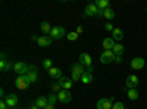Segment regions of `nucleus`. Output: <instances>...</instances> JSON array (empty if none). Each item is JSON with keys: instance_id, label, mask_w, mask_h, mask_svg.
Listing matches in <instances>:
<instances>
[{"instance_id": "nucleus-1", "label": "nucleus", "mask_w": 147, "mask_h": 109, "mask_svg": "<svg viewBox=\"0 0 147 109\" xmlns=\"http://www.w3.org/2000/svg\"><path fill=\"white\" fill-rule=\"evenodd\" d=\"M15 86H16V89H19V90H25L27 87H30L31 83H30V80H28V75H27V74H25V75H18V78H16V81H15Z\"/></svg>"}, {"instance_id": "nucleus-2", "label": "nucleus", "mask_w": 147, "mask_h": 109, "mask_svg": "<svg viewBox=\"0 0 147 109\" xmlns=\"http://www.w3.org/2000/svg\"><path fill=\"white\" fill-rule=\"evenodd\" d=\"M13 65L15 64H12V60L7 59L5 53H2V60H0V69H2V72H7L10 69H13Z\"/></svg>"}, {"instance_id": "nucleus-3", "label": "nucleus", "mask_w": 147, "mask_h": 109, "mask_svg": "<svg viewBox=\"0 0 147 109\" xmlns=\"http://www.w3.org/2000/svg\"><path fill=\"white\" fill-rule=\"evenodd\" d=\"M66 32H65V28L63 27H53L52 31H50V37L52 40H60L62 37H65Z\"/></svg>"}, {"instance_id": "nucleus-4", "label": "nucleus", "mask_w": 147, "mask_h": 109, "mask_svg": "<svg viewBox=\"0 0 147 109\" xmlns=\"http://www.w3.org/2000/svg\"><path fill=\"white\" fill-rule=\"evenodd\" d=\"M115 60V53L112 50H103V53L100 55V62L102 64H110Z\"/></svg>"}, {"instance_id": "nucleus-5", "label": "nucleus", "mask_w": 147, "mask_h": 109, "mask_svg": "<svg viewBox=\"0 0 147 109\" xmlns=\"http://www.w3.org/2000/svg\"><path fill=\"white\" fill-rule=\"evenodd\" d=\"M28 69H30V66L25 62H15V65H13V71L18 75H25L28 72Z\"/></svg>"}, {"instance_id": "nucleus-6", "label": "nucleus", "mask_w": 147, "mask_h": 109, "mask_svg": "<svg viewBox=\"0 0 147 109\" xmlns=\"http://www.w3.org/2000/svg\"><path fill=\"white\" fill-rule=\"evenodd\" d=\"M138 77L137 75H134V74H131V75H128L127 77V83H125V87H127V90H129V89H137L138 87Z\"/></svg>"}, {"instance_id": "nucleus-7", "label": "nucleus", "mask_w": 147, "mask_h": 109, "mask_svg": "<svg viewBox=\"0 0 147 109\" xmlns=\"http://www.w3.org/2000/svg\"><path fill=\"white\" fill-rule=\"evenodd\" d=\"M57 99H59V102H62V103H69L72 100V94H71L69 90H60L57 93Z\"/></svg>"}, {"instance_id": "nucleus-8", "label": "nucleus", "mask_w": 147, "mask_h": 109, "mask_svg": "<svg viewBox=\"0 0 147 109\" xmlns=\"http://www.w3.org/2000/svg\"><path fill=\"white\" fill-rule=\"evenodd\" d=\"M97 12H99V7L96 6V3H88L84 9V15L85 16H96Z\"/></svg>"}, {"instance_id": "nucleus-9", "label": "nucleus", "mask_w": 147, "mask_h": 109, "mask_svg": "<svg viewBox=\"0 0 147 109\" xmlns=\"http://www.w3.org/2000/svg\"><path fill=\"white\" fill-rule=\"evenodd\" d=\"M146 66V60L143 58H134L131 60V68L132 69H136V71H140Z\"/></svg>"}, {"instance_id": "nucleus-10", "label": "nucleus", "mask_w": 147, "mask_h": 109, "mask_svg": "<svg viewBox=\"0 0 147 109\" xmlns=\"http://www.w3.org/2000/svg\"><path fill=\"white\" fill-rule=\"evenodd\" d=\"M97 109H112L113 103H112V99H109V97H103L100 99L99 102H97Z\"/></svg>"}, {"instance_id": "nucleus-11", "label": "nucleus", "mask_w": 147, "mask_h": 109, "mask_svg": "<svg viewBox=\"0 0 147 109\" xmlns=\"http://www.w3.org/2000/svg\"><path fill=\"white\" fill-rule=\"evenodd\" d=\"M5 102H6L7 108H15V106L18 105L19 99H18V96H16V94H12V93H10V94H7V96H6Z\"/></svg>"}, {"instance_id": "nucleus-12", "label": "nucleus", "mask_w": 147, "mask_h": 109, "mask_svg": "<svg viewBox=\"0 0 147 109\" xmlns=\"http://www.w3.org/2000/svg\"><path fill=\"white\" fill-rule=\"evenodd\" d=\"M27 75H28V80H30L31 84L37 81V78H38V74H37V66H35V65H31V66H30Z\"/></svg>"}, {"instance_id": "nucleus-13", "label": "nucleus", "mask_w": 147, "mask_h": 109, "mask_svg": "<svg viewBox=\"0 0 147 109\" xmlns=\"http://www.w3.org/2000/svg\"><path fill=\"white\" fill-rule=\"evenodd\" d=\"M91 56L88 55V53H80V64L82 65V66H91Z\"/></svg>"}, {"instance_id": "nucleus-14", "label": "nucleus", "mask_w": 147, "mask_h": 109, "mask_svg": "<svg viewBox=\"0 0 147 109\" xmlns=\"http://www.w3.org/2000/svg\"><path fill=\"white\" fill-rule=\"evenodd\" d=\"M37 44L40 47H49L52 44V37L50 35H41V37H38V40H37Z\"/></svg>"}, {"instance_id": "nucleus-15", "label": "nucleus", "mask_w": 147, "mask_h": 109, "mask_svg": "<svg viewBox=\"0 0 147 109\" xmlns=\"http://www.w3.org/2000/svg\"><path fill=\"white\" fill-rule=\"evenodd\" d=\"M71 72H72V75H82L84 72H85V69H84V66H82L80 62H77V64L72 65Z\"/></svg>"}, {"instance_id": "nucleus-16", "label": "nucleus", "mask_w": 147, "mask_h": 109, "mask_svg": "<svg viewBox=\"0 0 147 109\" xmlns=\"http://www.w3.org/2000/svg\"><path fill=\"white\" fill-rule=\"evenodd\" d=\"M115 40L112 39V37H106V39H103V49L105 50H112L113 47H115Z\"/></svg>"}, {"instance_id": "nucleus-17", "label": "nucleus", "mask_w": 147, "mask_h": 109, "mask_svg": "<svg viewBox=\"0 0 147 109\" xmlns=\"http://www.w3.org/2000/svg\"><path fill=\"white\" fill-rule=\"evenodd\" d=\"M59 84H60V87H62V90H71V87H72V80L62 77V78L59 80Z\"/></svg>"}, {"instance_id": "nucleus-18", "label": "nucleus", "mask_w": 147, "mask_h": 109, "mask_svg": "<svg viewBox=\"0 0 147 109\" xmlns=\"http://www.w3.org/2000/svg\"><path fill=\"white\" fill-rule=\"evenodd\" d=\"M81 83H82V84H90V83H93V72H90V71L85 69V72L81 75Z\"/></svg>"}, {"instance_id": "nucleus-19", "label": "nucleus", "mask_w": 147, "mask_h": 109, "mask_svg": "<svg viewBox=\"0 0 147 109\" xmlns=\"http://www.w3.org/2000/svg\"><path fill=\"white\" fill-rule=\"evenodd\" d=\"M47 103H49V97H46V96H38V97L35 99V105L40 109H44Z\"/></svg>"}, {"instance_id": "nucleus-20", "label": "nucleus", "mask_w": 147, "mask_h": 109, "mask_svg": "<svg viewBox=\"0 0 147 109\" xmlns=\"http://www.w3.org/2000/svg\"><path fill=\"white\" fill-rule=\"evenodd\" d=\"M49 75H50L52 78H57V80H60L62 78V71H60L59 68H52V69H49Z\"/></svg>"}, {"instance_id": "nucleus-21", "label": "nucleus", "mask_w": 147, "mask_h": 109, "mask_svg": "<svg viewBox=\"0 0 147 109\" xmlns=\"http://www.w3.org/2000/svg\"><path fill=\"white\" fill-rule=\"evenodd\" d=\"M124 50H125V47L122 46L121 43H116V44H115V47L112 49V52L115 53V56H122V53H124Z\"/></svg>"}, {"instance_id": "nucleus-22", "label": "nucleus", "mask_w": 147, "mask_h": 109, "mask_svg": "<svg viewBox=\"0 0 147 109\" xmlns=\"http://www.w3.org/2000/svg\"><path fill=\"white\" fill-rule=\"evenodd\" d=\"M112 35H113V40H118V41H121L122 39H124V31L122 30H119V28H115L113 31H112Z\"/></svg>"}, {"instance_id": "nucleus-23", "label": "nucleus", "mask_w": 147, "mask_h": 109, "mask_svg": "<svg viewBox=\"0 0 147 109\" xmlns=\"http://www.w3.org/2000/svg\"><path fill=\"white\" fill-rule=\"evenodd\" d=\"M103 18H106V19H113L115 18V10L112 9V7H107V9H105L103 10Z\"/></svg>"}, {"instance_id": "nucleus-24", "label": "nucleus", "mask_w": 147, "mask_h": 109, "mask_svg": "<svg viewBox=\"0 0 147 109\" xmlns=\"http://www.w3.org/2000/svg\"><path fill=\"white\" fill-rule=\"evenodd\" d=\"M127 96L131 100H137L138 99V90L137 89H129V90H127Z\"/></svg>"}, {"instance_id": "nucleus-25", "label": "nucleus", "mask_w": 147, "mask_h": 109, "mask_svg": "<svg viewBox=\"0 0 147 109\" xmlns=\"http://www.w3.org/2000/svg\"><path fill=\"white\" fill-rule=\"evenodd\" d=\"M40 28H41V31L44 32V34H50V31H52V27H50V24L49 22H41V25H40Z\"/></svg>"}, {"instance_id": "nucleus-26", "label": "nucleus", "mask_w": 147, "mask_h": 109, "mask_svg": "<svg viewBox=\"0 0 147 109\" xmlns=\"http://www.w3.org/2000/svg\"><path fill=\"white\" fill-rule=\"evenodd\" d=\"M96 6L97 7H99V9H107L109 7V2H107V0H97V2H96Z\"/></svg>"}, {"instance_id": "nucleus-27", "label": "nucleus", "mask_w": 147, "mask_h": 109, "mask_svg": "<svg viewBox=\"0 0 147 109\" xmlns=\"http://www.w3.org/2000/svg\"><path fill=\"white\" fill-rule=\"evenodd\" d=\"M78 32L77 31H72V32H69L68 35H66V37H68V40H71V41H75V40H78Z\"/></svg>"}, {"instance_id": "nucleus-28", "label": "nucleus", "mask_w": 147, "mask_h": 109, "mask_svg": "<svg viewBox=\"0 0 147 109\" xmlns=\"http://www.w3.org/2000/svg\"><path fill=\"white\" fill-rule=\"evenodd\" d=\"M43 66H44V69H52L53 66H52V59H44L43 60Z\"/></svg>"}, {"instance_id": "nucleus-29", "label": "nucleus", "mask_w": 147, "mask_h": 109, "mask_svg": "<svg viewBox=\"0 0 147 109\" xmlns=\"http://www.w3.org/2000/svg\"><path fill=\"white\" fill-rule=\"evenodd\" d=\"M60 89H62V87H60V84H59V83H53V84H52V91H53V93L57 94V93L60 91Z\"/></svg>"}, {"instance_id": "nucleus-30", "label": "nucleus", "mask_w": 147, "mask_h": 109, "mask_svg": "<svg viewBox=\"0 0 147 109\" xmlns=\"http://www.w3.org/2000/svg\"><path fill=\"white\" fill-rule=\"evenodd\" d=\"M56 100H59L56 93H53V94H50V96H49V103H53V105H55V103H56Z\"/></svg>"}, {"instance_id": "nucleus-31", "label": "nucleus", "mask_w": 147, "mask_h": 109, "mask_svg": "<svg viewBox=\"0 0 147 109\" xmlns=\"http://www.w3.org/2000/svg\"><path fill=\"white\" fill-rule=\"evenodd\" d=\"M112 109H125V106H124V103H122V102H115L113 106H112Z\"/></svg>"}, {"instance_id": "nucleus-32", "label": "nucleus", "mask_w": 147, "mask_h": 109, "mask_svg": "<svg viewBox=\"0 0 147 109\" xmlns=\"http://www.w3.org/2000/svg\"><path fill=\"white\" fill-rule=\"evenodd\" d=\"M105 30H106V31H113V30H115V27L112 25V24H109V22H107L106 25H105Z\"/></svg>"}, {"instance_id": "nucleus-33", "label": "nucleus", "mask_w": 147, "mask_h": 109, "mask_svg": "<svg viewBox=\"0 0 147 109\" xmlns=\"http://www.w3.org/2000/svg\"><path fill=\"white\" fill-rule=\"evenodd\" d=\"M0 109H7V105H6V102H5V100L0 102Z\"/></svg>"}, {"instance_id": "nucleus-34", "label": "nucleus", "mask_w": 147, "mask_h": 109, "mask_svg": "<svg viewBox=\"0 0 147 109\" xmlns=\"http://www.w3.org/2000/svg\"><path fill=\"white\" fill-rule=\"evenodd\" d=\"M71 80H72V81H80V80H81V75H72Z\"/></svg>"}, {"instance_id": "nucleus-35", "label": "nucleus", "mask_w": 147, "mask_h": 109, "mask_svg": "<svg viewBox=\"0 0 147 109\" xmlns=\"http://www.w3.org/2000/svg\"><path fill=\"white\" fill-rule=\"evenodd\" d=\"M115 62L116 64H121L122 62V56H115Z\"/></svg>"}, {"instance_id": "nucleus-36", "label": "nucleus", "mask_w": 147, "mask_h": 109, "mask_svg": "<svg viewBox=\"0 0 147 109\" xmlns=\"http://www.w3.org/2000/svg\"><path fill=\"white\" fill-rule=\"evenodd\" d=\"M44 109H55V105H53V103H47Z\"/></svg>"}, {"instance_id": "nucleus-37", "label": "nucleus", "mask_w": 147, "mask_h": 109, "mask_svg": "<svg viewBox=\"0 0 147 109\" xmlns=\"http://www.w3.org/2000/svg\"><path fill=\"white\" fill-rule=\"evenodd\" d=\"M0 96H2V97H3V99H6V94H5V90H3V89H2V90H0Z\"/></svg>"}, {"instance_id": "nucleus-38", "label": "nucleus", "mask_w": 147, "mask_h": 109, "mask_svg": "<svg viewBox=\"0 0 147 109\" xmlns=\"http://www.w3.org/2000/svg\"><path fill=\"white\" fill-rule=\"evenodd\" d=\"M82 31H84V28H82V27H81V25H80V27H78V28H77V32H78V34H81V32H82Z\"/></svg>"}, {"instance_id": "nucleus-39", "label": "nucleus", "mask_w": 147, "mask_h": 109, "mask_svg": "<svg viewBox=\"0 0 147 109\" xmlns=\"http://www.w3.org/2000/svg\"><path fill=\"white\" fill-rule=\"evenodd\" d=\"M97 16H103V9H99V12H97Z\"/></svg>"}, {"instance_id": "nucleus-40", "label": "nucleus", "mask_w": 147, "mask_h": 109, "mask_svg": "<svg viewBox=\"0 0 147 109\" xmlns=\"http://www.w3.org/2000/svg\"><path fill=\"white\" fill-rule=\"evenodd\" d=\"M31 40H34V41H37V40H38V37H37V35H35V34H32V35H31Z\"/></svg>"}, {"instance_id": "nucleus-41", "label": "nucleus", "mask_w": 147, "mask_h": 109, "mask_svg": "<svg viewBox=\"0 0 147 109\" xmlns=\"http://www.w3.org/2000/svg\"><path fill=\"white\" fill-rule=\"evenodd\" d=\"M31 109H40V108H38V106H37V105H35V103H34V105H32V106H31Z\"/></svg>"}, {"instance_id": "nucleus-42", "label": "nucleus", "mask_w": 147, "mask_h": 109, "mask_svg": "<svg viewBox=\"0 0 147 109\" xmlns=\"http://www.w3.org/2000/svg\"><path fill=\"white\" fill-rule=\"evenodd\" d=\"M146 12H147V9H146Z\"/></svg>"}]
</instances>
